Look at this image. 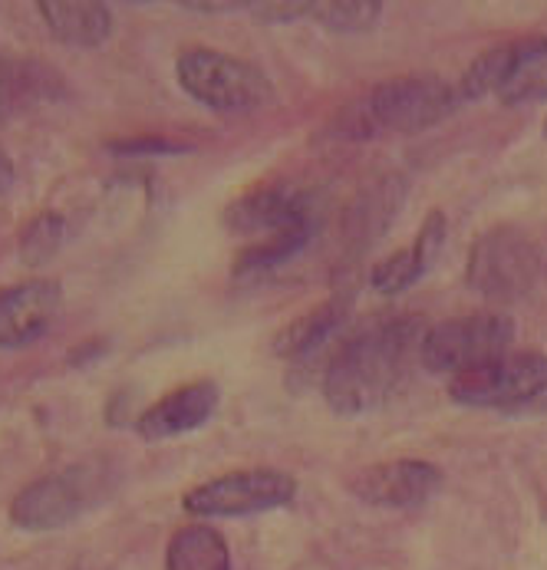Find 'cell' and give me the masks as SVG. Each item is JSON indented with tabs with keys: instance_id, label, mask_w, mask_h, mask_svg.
I'll list each match as a JSON object with an SVG mask.
<instances>
[{
	"instance_id": "cell-14",
	"label": "cell",
	"mask_w": 547,
	"mask_h": 570,
	"mask_svg": "<svg viewBox=\"0 0 547 570\" xmlns=\"http://www.w3.org/2000/svg\"><path fill=\"white\" fill-rule=\"evenodd\" d=\"M446 245V218L442 212H432L416 238V245L406 247V250H395L392 257L380 261L370 274V284L380 291V294H399L406 287H412L429 267L432 261L439 257V250Z\"/></svg>"
},
{
	"instance_id": "cell-23",
	"label": "cell",
	"mask_w": 547,
	"mask_h": 570,
	"mask_svg": "<svg viewBox=\"0 0 547 570\" xmlns=\"http://www.w3.org/2000/svg\"><path fill=\"white\" fill-rule=\"evenodd\" d=\"M119 153H139V149H146V153H178V146H168V142H162V139H143V142H123V146H116Z\"/></svg>"
},
{
	"instance_id": "cell-11",
	"label": "cell",
	"mask_w": 547,
	"mask_h": 570,
	"mask_svg": "<svg viewBox=\"0 0 547 570\" xmlns=\"http://www.w3.org/2000/svg\"><path fill=\"white\" fill-rule=\"evenodd\" d=\"M64 294L53 281H23L0 291V350H20L40 340L60 317Z\"/></svg>"
},
{
	"instance_id": "cell-16",
	"label": "cell",
	"mask_w": 547,
	"mask_h": 570,
	"mask_svg": "<svg viewBox=\"0 0 547 570\" xmlns=\"http://www.w3.org/2000/svg\"><path fill=\"white\" fill-rule=\"evenodd\" d=\"M168 570H232V551L225 538L208 524H192L175 531L165 554Z\"/></svg>"
},
{
	"instance_id": "cell-25",
	"label": "cell",
	"mask_w": 547,
	"mask_h": 570,
	"mask_svg": "<svg viewBox=\"0 0 547 570\" xmlns=\"http://www.w3.org/2000/svg\"><path fill=\"white\" fill-rule=\"evenodd\" d=\"M545 136H547V119H545Z\"/></svg>"
},
{
	"instance_id": "cell-6",
	"label": "cell",
	"mask_w": 547,
	"mask_h": 570,
	"mask_svg": "<svg viewBox=\"0 0 547 570\" xmlns=\"http://www.w3.org/2000/svg\"><path fill=\"white\" fill-rule=\"evenodd\" d=\"M515 343V324L505 314H471L432 326L422 333L419 363L429 373H466L508 353Z\"/></svg>"
},
{
	"instance_id": "cell-10",
	"label": "cell",
	"mask_w": 547,
	"mask_h": 570,
	"mask_svg": "<svg viewBox=\"0 0 547 570\" xmlns=\"http://www.w3.org/2000/svg\"><path fill=\"white\" fill-rule=\"evenodd\" d=\"M442 485V472L419 459H395L363 469L350 479V491L373 508H416Z\"/></svg>"
},
{
	"instance_id": "cell-3",
	"label": "cell",
	"mask_w": 547,
	"mask_h": 570,
	"mask_svg": "<svg viewBox=\"0 0 547 570\" xmlns=\"http://www.w3.org/2000/svg\"><path fill=\"white\" fill-rule=\"evenodd\" d=\"M178 86L215 112H251L271 102V80L247 60L212 47H192L175 63Z\"/></svg>"
},
{
	"instance_id": "cell-13",
	"label": "cell",
	"mask_w": 547,
	"mask_h": 570,
	"mask_svg": "<svg viewBox=\"0 0 547 570\" xmlns=\"http://www.w3.org/2000/svg\"><path fill=\"white\" fill-rule=\"evenodd\" d=\"M215 409H218V386L215 383H192V386H182L178 393H168L153 409H146L139 415L136 429L149 442L175 439V435L202 429L215 415Z\"/></svg>"
},
{
	"instance_id": "cell-15",
	"label": "cell",
	"mask_w": 547,
	"mask_h": 570,
	"mask_svg": "<svg viewBox=\"0 0 547 570\" xmlns=\"http://www.w3.org/2000/svg\"><path fill=\"white\" fill-rule=\"evenodd\" d=\"M40 17L50 27V33L67 47H99L113 33V13L102 3H64L47 0L40 3Z\"/></svg>"
},
{
	"instance_id": "cell-24",
	"label": "cell",
	"mask_w": 547,
	"mask_h": 570,
	"mask_svg": "<svg viewBox=\"0 0 547 570\" xmlns=\"http://www.w3.org/2000/svg\"><path fill=\"white\" fill-rule=\"evenodd\" d=\"M13 181V168L7 163V156H0V191Z\"/></svg>"
},
{
	"instance_id": "cell-17",
	"label": "cell",
	"mask_w": 547,
	"mask_h": 570,
	"mask_svg": "<svg viewBox=\"0 0 547 570\" xmlns=\"http://www.w3.org/2000/svg\"><path fill=\"white\" fill-rule=\"evenodd\" d=\"M346 314H350V297H333V301L320 304L316 311L297 317L287 330L277 333L274 353L277 356H304V353H311L336 333V326L346 321Z\"/></svg>"
},
{
	"instance_id": "cell-2",
	"label": "cell",
	"mask_w": 547,
	"mask_h": 570,
	"mask_svg": "<svg viewBox=\"0 0 547 570\" xmlns=\"http://www.w3.org/2000/svg\"><path fill=\"white\" fill-rule=\"evenodd\" d=\"M459 92L456 82L439 80V77H399V80L380 82L360 109L350 112L353 119V136L367 139L373 132H399V136H416L442 122L449 112H456Z\"/></svg>"
},
{
	"instance_id": "cell-7",
	"label": "cell",
	"mask_w": 547,
	"mask_h": 570,
	"mask_svg": "<svg viewBox=\"0 0 547 570\" xmlns=\"http://www.w3.org/2000/svg\"><path fill=\"white\" fill-rule=\"evenodd\" d=\"M547 393L545 353H505L449 380V396L459 406L508 409L525 406Z\"/></svg>"
},
{
	"instance_id": "cell-9",
	"label": "cell",
	"mask_w": 547,
	"mask_h": 570,
	"mask_svg": "<svg viewBox=\"0 0 547 570\" xmlns=\"http://www.w3.org/2000/svg\"><path fill=\"white\" fill-rule=\"evenodd\" d=\"M228 228L237 235H291L313 232V205L304 191L294 188H257L237 198L228 208Z\"/></svg>"
},
{
	"instance_id": "cell-8",
	"label": "cell",
	"mask_w": 547,
	"mask_h": 570,
	"mask_svg": "<svg viewBox=\"0 0 547 570\" xmlns=\"http://www.w3.org/2000/svg\"><path fill=\"white\" fill-rule=\"evenodd\" d=\"M297 482L277 469H244L222 479H212L198 489L185 491L182 504L198 518H241L257 511H274L291 504Z\"/></svg>"
},
{
	"instance_id": "cell-4",
	"label": "cell",
	"mask_w": 547,
	"mask_h": 570,
	"mask_svg": "<svg viewBox=\"0 0 547 570\" xmlns=\"http://www.w3.org/2000/svg\"><path fill=\"white\" fill-rule=\"evenodd\" d=\"M113 475L102 462H82L74 469H64L50 479H40L20 491L10 504V521L20 531H57L70 521H77L92 501L106 494V485Z\"/></svg>"
},
{
	"instance_id": "cell-5",
	"label": "cell",
	"mask_w": 547,
	"mask_h": 570,
	"mask_svg": "<svg viewBox=\"0 0 547 570\" xmlns=\"http://www.w3.org/2000/svg\"><path fill=\"white\" fill-rule=\"evenodd\" d=\"M541 277V250L518 228H491L469 254L466 281L475 294L508 304L535 291Z\"/></svg>"
},
{
	"instance_id": "cell-12",
	"label": "cell",
	"mask_w": 547,
	"mask_h": 570,
	"mask_svg": "<svg viewBox=\"0 0 547 570\" xmlns=\"http://www.w3.org/2000/svg\"><path fill=\"white\" fill-rule=\"evenodd\" d=\"M541 57H547L545 33H531V37H521V40H511V43H501V47L481 53L462 73V80L456 82L459 102H475V99H485L491 92L501 96V89L508 82L515 80L528 63H535Z\"/></svg>"
},
{
	"instance_id": "cell-1",
	"label": "cell",
	"mask_w": 547,
	"mask_h": 570,
	"mask_svg": "<svg viewBox=\"0 0 547 570\" xmlns=\"http://www.w3.org/2000/svg\"><path fill=\"white\" fill-rule=\"evenodd\" d=\"M422 333L426 330L416 317H399L350 340L323 376L326 406L336 415H363L387 406L409 376Z\"/></svg>"
},
{
	"instance_id": "cell-18",
	"label": "cell",
	"mask_w": 547,
	"mask_h": 570,
	"mask_svg": "<svg viewBox=\"0 0 547 570\" xmlns=\"http://www.w3.org/2000/svg\"><path fill=\"white\" fill-rule=\"evenodd\" d=\"M399 202H402V185L395 178L370 185L356 198V208H350V215H346V235L356 245H373V238H380L392 225Z\"/></svg>"
},
{
	"instance_id": "cell-20",
	"label": "cell",
	"mask_w": 547,
	"mask_h": 570,
	"mask_svg": "<svg viewBox=\"0 0 547 570\" xmlns=\"http://www.w3.org/2000/svg\"><path fill=\"white\" fill-rule=\"evenodd\" d=\"M383 7L377 0H343V3H304V17L336 33H363L380 20Z\"/></svg>"
},
{
	"instance_id": "cell-19",
	"label": "cell",
	"mask_w": 547,
	"mask_h": 570,
	"mask_svg": "<svg viewBox=\"0 0 547 570\" xmlns=\"http://www.w3.org/2000/svg\"><path fill=\"white\" fill-rule=\"evenodd\" d=\"M311 242V232H291V235H277V238H261L257 245L244 247L235 261V274H264L274 271L281 264H287L291 257H297Z\"/></svg>"
},
{
	"instance_id": "cell-21",
	"label": "cell",
	"mask_w": 547,
	"mask_h": 570,
	"mask_svg": "<svg viewBox=\"0 0 547 570\" xmlns=\"http://www.w3.org/2000/svg\"><path fill=\"white\" fill-rule=\"evenodd\" d=\"M60 242H64V222L57 215H40L20 242V257L30 267H40L43 261H50L57 254Z\"/></svg>"
},
{
	"instance_id": "cell-22",
	"label": "cell",
	"mask_w": 547,
	"mask_h": 570,
	"mask_svg": "<svg viewBox=\"0 0 547 570\" xmlns=\"http://www.w3.org/2000/svg\"><path fill=\"white\" fill-rule=\"evenodd\" d=\"M547 96V57L528 63L515 80L501 89V102L505 106H518V102H531V99H545Z\"/></svg>"
}]
</instances>
